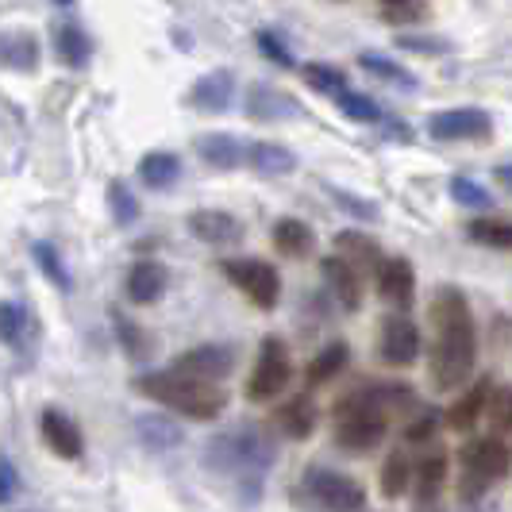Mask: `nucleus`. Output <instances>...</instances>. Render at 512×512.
<instances>
[{
    "label": "nucleus",
    "mask_w": 512,
    "mask_h": 512,
    "mask_svg": "<svg viewBox=\"0 0 512 512\" xmlns=\"http://www.w3.org/2000/svg\"><path fill=\"white\" fill-rule=\"evenodd\" d=\"M432 320H436V351H432V382L436 389L451 393L459 389L470 370H474V355H478V335H474V320H470V305L459 289L443 285L432 301Z\"/></svg>",
    "instance_id": "f257e3e1"
},
{
    "label": "nucleus",
    "mask_w": 512,
    "mask_h": 512,
    "mask_svg": "<svg viewBox=\"0 0 512 512\" xmlns=\"http://www.w3.org/2000/svg\"><path fill=\"white\" fill-rule=\"evenodd\" d=\"M274 455H278L274 439L266 432H255V428H239V432H228V436L208 443V466L247 482V486H255L258 478L274 466Z\"/></svg>",
    "instance_id": "f03ea898"
},
{
    "label": "nucleus",
    "mask_w": 512,
    "mask_h": 512,
    "mask_svg": "<svg viewBox=\"0 0 512 512\" xmlns=\"http://www.w3.org/2000/svg\"><path fill=\"white\" fill-rule=\"evenodd\" d=\"M143 389L158 397V401H166L170 409L185 412V416H193V420H212V416H220L224 409V393L216 389L212 382H197V378H185V374H154V378H143Z\"/></svg>",
    "instance_id": "7ed1b4c3"
},
{
    "label": "nucleus",
    "mask_w": 512,
    "mask_h": 512,
    "mask_svg": "<svg viewBox=\"0 0 512 512\" xmlns=\"http://www.w3.org/2000/svg\"><path fill=\"white\" fill-rule=\"evenodd\" d=\"M509 466H512V455L501 439H478V443H470V447L462 451V470H466V474H462V493L474 497V493L486 489L489 482L505 478Z\"/></svg>",
    "instance_id": "20e7f679"
},
{
    "label": "nucleus",
    "mask_w": 512,
    "mask_h": 512,
    "mask_svg": "<svg viewBox=\"0 0 512 512\" xmlns=\"http://www.w3.org/2000/svg\"><path fill=\"white\" fill-rule=\"evenodd\" d=\"M293 378V362H289V351H285L282 339H266L262 343V351H258V362H255V374H251V382H247V393H251V401H270V397H278L285 385Z\"/></svg>",
    "instance_id": "39448f33"
},
{
    "label": "nucleus",
    "mask_w": 512,
    "mask_h": 512,
    "mask_svg": "<svg viewBox=\"0 0 512 512\" xmlns=\"http://www.w3.org/2000/svg\"><path fill=\"white\" fill-rule=\"evenodd\" d=\"M224 274L239 285L258 308H274L278 305V293H282V282H278V270L262 258H239V262H224Z\"/></svg>",
    "instance_id": "423d86ee"
},
{
    "label": "nucleus",
    "mask_w": 512,
    "mask_h": 512,
    "mask_svg": "<svg viewBox=\"0 0 512 512\" xmlns=\"http://www.w3.org/2000/svg\"><path fill=\"white\" fill-rule=\"evenodd\" d=\"M308 489L316 493L320 505H328L332 512H359L362 501H366L359 482L347 478V474H335V470H312L308 474Z\"/></svg>",
    "instance_id": "0eeeda50"
},
{
    "label": "nucleus",
    "mask_w": 512,
    "mask_h": 512,
    "mask_svg": "<svg viewBox=\"0 0 512 512\" xmlns=\"http://www.w3.org/2000/svg\"><path fill=\"white\" fill-rule=\"evenodd\" d=\"M428 131L436 139H486L489 116L482 108H447L428 120Z\"/></svg>",
    "instance_id": "6e6552de"
},
{
    "label": "nucleus",
    "mask_w": 512,
    "mask_h": 512,
    "mask_svg": "<svg viewBox=\"0 0 512 512\" xmlns=\"http://www.w3.org/2000/svg\"><path fill=\"white\" fill-rule=\"evenodd\" d=\"M416 355H420V332H416V324H412V320H405V316L385 320V328H382V359L393 362V366H409Z\"/></svg>",
    "instance_id": "1a4fd4ad"
},
{
    "label": "nucleus",
    "mask_w": 512,
    "mask_h": 512,
    "mask_svg": "<svg viewBox=\"0 0 512 512\" xmlns=\"http://www.w3.org/2000/svg\"><path fill=\"white\" fill-rule=\"evenodd\" d=\"M231 347H197L189 355H181L174 374H185V378H197V382H212V378H224L231 366Z\"/></svg>",
    "instance_id": "9d476101"
},
{
    "label": "nucleus",
    "mask_w": 512,
    "mask_h": 512,
    "mask_svg": "<svg viewBox=\"0 0 512 512\" xmlns=\"http://www.w3.org/2000/svg\"><path fill=\"white\" fill-rule=\"evenodd\" d=\"M378 293L397 308L412 305L416 274H412V266L405 262V258H389V262H382V270H378Z\"/></svg>",
    "instance_id": "9b49d317"
},
{
    "label": "nucleus",
    "mask_w": 512,
    "mask_h": 512,
    "mask_svg": "<svg viewBox=\"0 0 512 512\" xmlns=\"http://www.w3.org/2000/svg\"><path fill=\"white\" fill-rule=\"evenodd\" d=\"M324 278H328V285H332L335 301L347 308V312H355V308L362 305V278L359 270L347 262V258H324Z\"/></svg>",
    "instance_id": "f8f14e48"
},
{
    "label": "nucleus",
    "mask_w": 512,
    "mask_h": 512,
    "mask_svg": "<svg viewBox=\"0 0 512 512\" xmlns=\"http://www.w3.org/2000/svg\"><path fill=\"white\" fill-rule=\"evenodd\" d=\"M39 428H43V439L51 443L54 455H62V459H81L85 443H81V432H77L74 420H66L62 412H43Z\"/></svg>",
    "instance_id": "ddd939ff"
},
{
    "label": "nucleus",
    "mask_w": 512,
    "mask_h": 512,
    "mask_svg": "<svg viewBox=\"0 0 512 512\" xmlns=\"http://www.w3.org/2000/svg\"><path fill=\"white\" fill-rule=\"evenodd\" d=\"M189 231L205 243H235L243 235V224L228 216V212H216V208H201L189 216Z\"/></svg>",
    "instance_id": "4468645a"
},
{
    "label": "nucleus",
    "mask_w": 512,
    "mask_h": 512,
    "mask_svg": "<svg viewBox=\"0 0 512 512\" xmlns=\"http://www.w3.org/2000/svg\"><path fill=\"white\" fill-rule=\"evenodd\" d=\"M231 97H235V77H231L228 70H220V74H208L193 85L189 104L201 108V112H224L231 104Z\"/></svg>",
    "instance_id": "2eb2a0df"
},
{
    "label": "nucleus",
    "mask_w": 512,
    "mask_h": 512,
    "mask_svg": "<svg viewBox=\"0 0 512 512\" xmlns=\"http://www.w3.org/2000/svg\"><path fill=\"white\" fill-rule=\"evenodd\" d=\"M31 335H35V324H31L27 305H20V301H0V343L24 351Z\"/></svg>",
    "instance_id": "dca6fc26"
},
{
    "label": "nucleus",
    "mask_w": 512,
    "mask_h": 512,
    "mask_svg": "<svg viewBox=\"0 0 512 512\" xmlns=\"http://www.w3.org/2000/svg\"><path fill=\"white\" fill-rule=\"evenodd\" d=\"M247 112L258 116V120H278V116H297L301 108H297L293 97H285L282 89L255 85V89H251V101H247Z\"/></svg>",
    "instance_id": "f3484780"
},
{
    "label": "nucleus",
    "mask_w": 512,
    "mask_h": 512,
    "mask_svg": "<svg viewBox=\"0 0 512 512\" xmlns=\"http://www.w3.org/2000/svg\"><path fill=\"white\" fill-rule=\"evenodd\" d=\"M54 47H58V58H62L66 66H85L89 54H93L89 35L81 31V24H70V20L54 27Z\"/></svg>",
    "instance_id": "a211bd4d"
},
{
    "label": "nucleus",
    "mask_w": 512,
    "mask_h": 512,
    "mask_svg": "<svg viewBox=\"0 0 512 512\" xmlns=\"http://www.w3.org/2000/svg\"><path fill=\"white\" fill-rule=\"evenodd\" d=\"M489 401H493V389H489V382L474 385V389H470L462 401H455V405H451V412H447L451 428H459V432H470V428L478 424L482 409H489Z\"/></svg>",
    "instance_id": "6ab92c4d"
},
{
    "label": "nucleus",
    "mask_w": 512,
    "mask_h": 512,
    "mask_svg": "<svg viewBox=\"0 0 512 512\" xmlns=\"http://www.w3.org/2000/svg\"><path fill=\"white\" fill-rule=\"evenodd\" d=\"M162 285H166V270L158 262H139L128 274V293L131 301H139V305H151L154 297L162 293Z\"/></svg>",
    "instance_id": "aec40b11"
},
{
    "label": "nucleus",
    "mask_w": 512,
    "mask_h": 512,
    "mask_svg": "<svg viewBox=\"0 0 512 512\" xmlns=\"http://www.w3.org/2000/svg\"><path fill=\"white\" fill-rule=\"evenodd\" d=\"M197 151L205 154V162L220 166V170H235L243 162V143L231 139V135H201L197 139Z\"/></svg>",
    "instance_id": "412c9836"
},
{
    "label": "nucleus",
    "mask_w": 512,
    "mask_h": 512,
    "mask_svg": "<svg viewBox=\"0 0 512 512\" xmlns=\"http://www.w3.org/2000/svg\"><path fill=\"white\" fill-rule=\"evenodd\" d=\"M178 174H181V162H178V154H170V151H151L143 162H139V178L147 181L151 189L174 185Z\"/></svg>",
    "instance_id": "4be33fe9"
},
{
    "label": "nucleus",
    "mask_w": 512,
    "mask_h": 512,
    "mask_svg": "<svg viewBox=\"0 0 512 512\" xmlns=\"http://www.w3.org/2000/svg\"><path fill=\"white\" fill-rule=\"evenodd\" d=\"M247 158H251V166H255L258 174H270V178H282V174H289L297 166L293 151H285L278 143H255L247 151Z\"/></svg>",
    "instance_id": "5701e85b"
},
{
    "label": "nucleus",
    "mask_w": 512,
    "mask_h": 512,
    "mask_svg": "<svg viewBox=\"0 0 512 512\" xmlns=\"http://www.w3.org/2000/svg\"><path fill=\"white\" fill-rule=\"evenodd\" d=\"M278 424H282V432H289L293 439L312 436V428H316V409H312V401H308V397L285 401L282 409H278Z\"/></svg>",
    "instance_id": "b1692460"
},
{
    "label": "nucleus",
    "mask_w": 512,
    "mask_h": 512,
    "mask_svg": "<svg viewBox=\"0 0 512 512\" xmlns=\"http://www.w3.org/2000/svg\"><path fill=\"white\" fill-rule=\"evenodd\" d=\"M135 436L143 439L151 451H166V447H178L181 443L178 424H170L166 416H139L135 420Z\"/></svg>",
    "instance_id": "393cba45"
},
{
    "label": "nucleus",
    "mask_w": 512,
    "mask_h": 512,
    "mask_svg": "<svg viewBox=\"0 0 512 512\" xmlns=\"http://www.w3.org/2000/svg\"><path fill=\"white\" fill-rule=\"evenodd\" d=\"M274 247H278L282 255L301 258L312 251V231H308V224H301V220H282V224L274 228Z\"/></svg>",
    "instance_id": "a878e982"
},
{
    "label": "nucleus",
    "mask_w": 512,
    "mask_h": 512,
    "mask_svg": "<svg viewBox=\"0 0 512 512\" xmlns=\"http://www.w3.org/2000/svg\"><path fill=\"white\" fill-rule=\"evenodd\" d=\"M343 366H347V347H343V343H332L328 351H320V355L312 359V366H308V385L332 382Z\"/></svg>",
    "instance_id": "bb28decb"
},
{
    "label": "nucleus",
    "mask_w": 512,
    "mask_h": 512,
    "mask_svg": "<svg viewBox=\"0 0 512 512\" xmlns=\"http://www.w3.org/2000/svg\"><path fill=\"white\" fill-rule=\"evenodd\" d=\"M359 62H362V70H366V74L382 77V81H393V85H405V89H412V85H416V77H412L409 70H401L397 62H389V58H382V54L366 51V54L359 58Z\"/></svg>",
    "instance_id": "cd10ccee"
},
{
    "label": "nucleus",
    "mask_w": 512,
    "mask_h": 512,
    "mask_svg": "<svg viewBox=\"0 0 512 512\" xmlns=\"http://www.w3.org/2000/svg\"><path fill=\"white\" fill-rule=\"evenodd\" d=\"M305 81L312 85V89H320V93H332L335 101L347 93V77L339 74L335 66H324V62H312V66H305Z\"/></svg>",
    "instance_id": "c85d7f7f"
},
{
    "label": "nucleus",
    "mask_w": 512,
    "mask_h": 512,
    "mask_svg": "<svg viewBox=\"0 0 512 512\" xmlns=\"http://www.w3.org/2000/svg\"><path fill=\"white\" fill-rule=\"evenodd\" d=\"M443 478H447V459L443 455H432V459H424L416 466V489H420V497L424 501H432L443 486Z\"/></svg>",
    "instance_id": "c756f323"
},
{
    "label": "nucleus",
    "mask_w": 512,
    "mask_h": 512,
    "mask_svg": "<svg viewBox=\"0 0 512 512\" xmlns=\"http://www.w3.org/2000/svg\"><path fill=\"white\" fill-rule=\"evenodd\" d=\"M470 235L478 243H486L493 251H512V224H501V220H474L470 224Z\"/></svg>",
    "instance_id": "7c9ffc66"
},
{
    "label": "nucleus",
    "mask_w": 512,
    "mask_h": 512,
    "mask_svg": "<svg viewBox=\"0 0 512 512\" xmlns=\"http://www.w3.org/2000/svg\"><path fill=\"white\" fill-rule=\"evenodd\" d=\"M405 489H409V459L389 455L382 466V493L385 497H405Z\"/></svg>",
    "instance_id": "2f4dec72"
},
{
    "label": "nucleus",
    "mask_w": 512,
    "mask_h": 512,
    "mask_svg": "<svg viewBox=\"0 0 512 512\" xmlns=\"http://www.w3.org/2000/svg\"><path fill=\"white\" fill-rule=\"evenodd\" d=\"M447 193H451V201L462 205V208H489L493 205V197H489L478 181H470V178H451Z\"/></svg>",
    "instance_id": "473e14b6"
},
{
    "label": "nucleus",
    "mask_w": 512,
    "mask_h": 512,
    "mask_svg": "<svg viewBox=\"0 0 512 512\" xmlns=\"http://www.w3.org/2000/svg\"><path fill=\"white\" fill-rule=\"evenodd\" d=\"M339 108H343V116H351L359 124H378L382 120V108L370 101V97H362V93H351V89L339 97Z\"/></svg>",
    "instance_id": "72a5a7b5"
},
{
    "label": "nucleus",
    "mask_w": 512,
    "mask_h": 512,
    "mask_svg": "<svg viewBox=\"0 0 512 512\" xmlns=\"http://www.w3.org/2000/svg\"><path fill=\"white\" fill-rule=\"evenodd\" d=\"M335 243H339L347 255L359 258V262H366V266H378V270H382V262H378V247H374L370 239H362V235H355V231H343Z\"/></svg>",
    "instance_id": "f704fd0d"
},
{
    "label": "nucleus",
    "mask_w": 512,
    "mask_h": 512,
    "mask_svg": "<svg viewBox=\"0 0 512 512\" xmlns=\"http://www.w3.org/2000/svg\"><path fill=\"white\" fill-rule=\"evenodd\" d=\"M35 262L51 274V282L58 285V289H66L70 285V278H66V266H62V258H58V251H54L51 243H35Z\"/></svg>",
    "instance_id": "c9c22d12"
},
{
    "label": "nucleus",
    "mask_w": 512,
    "mask_h": 512,
    "mask_svg": "<svg viewBox=\"0 0 512 512\" xmlns=\"http://www.w3.org/2000/svg\"><path fill=\"white\" fill-rule=\"evenodd\" d=\"M108 197H112V208H116V220H120V224H131V220L139 216V205H135V197L128 193V185H124V181H112Z\"/></svg>",
    "instance_id": "e433bc0d"
},
{
    "label": "nucleus",
    "mask_w": 512,
    "mask_h": 512,
    "mask_svg": "<svg viewBox=\"0 0 512 512\" xmlns=\"http://www.w3.org/2000/svg\"><path fill=\"white\" fill-rule=\"evenodd\" d=\"M424 16H428L424 4H385L382 8V20H389V24H416Z\"/></svg>",
    "instance_id": "4c0bfd02"
},
{
    "label": "nucleus",
    "mask_w": 512,
    "mask_h": 512,
    "mask_svg": "<svg viewBox=\"0 0 512 512\" xmlns=\"http://www.w3.org/2000/svg\"><path fill=\"white\" fill-rule=\"evenodd\" d=\"M489 416H493V424H497L501 432H512V389L493 393V401H489Z\"/></svg>",
    "instance_id": "58836bf2"
},
{
    "label": "nucleus",
    "mask_w": 512,
    "mask_h": 512,
    "mask_svg": "<svg viewBox=\"0 0 512 512\" xmlns=\"http://www.w3.org/2000/svg\"><path fill=\"white\" fill-rule=\"evenodd\" d=\"M258 47H262V51L270 54V58H274L278 66H293V54L285 51L282 43L274 39V31H258Z\"/></svg>",
    "instance_id": "ea45409f"
},
{
    "label": "nucleus",
    "mask_w": 512,
    "mask_h": 512,
    "mask_svg": "<svg viewBox=\"0 0 512 512\" xmlns=\"http://www.w3.org/2000/svg\"><path fill=\"white\" fill-rule=\"evenodd\" d=\"M397 43H401L405 51H428V54L447 51V43H443V39H424V35H397Z\"/></svg>",
    "instance_id": "a19ab883"
},
{
    "label": "nucleus",
    "mask_w": 512,
    "mask_h": 512,
    "mask_svg": "<svg viewBox=\"0 0 512 512\" xmlns=\"http://www.w3.org/2000/svg\"><path fill=\"white\" fill-rule=\"evenodd\" d=\"M16 489H20V474L12 470V462L0 459V501H12Z\"/></svg>",
    "instance_id": "79ce46f5"
},
{
    "label": "nucleus",
    "mask_w": 512,
    "mask_h": 512,
    "mask_svg": "<svg viewBox=\"0 0 512 512\" xmlns=\"http://www.w3.org/2000/svg\"><path fill=\"white\" fill-rule=\"evenodd\" d=\"M432 428H436V416H432V412H424L420 420H412L409 428H405V436H409L412 443H420V439L432 436Z\"/></svg>",
    "instance_id": "37998d69"
},
{
    "label": "nucleus",
    "mask_w": 512,
    "mask_h": 512,
    "mask_svg": "<svg viewBox=\"0 0 512 512\" xmlns=\"http://www.w3.org/2000/svg\"><path fill=\"white\" fill-rule=\"evenodd\" d=\"M493 178L501 181V185H505V189L512 193V166H497V170H493Z\"/></svg>",
    "instance_id": "c03bdc74"
}]
</instances>
